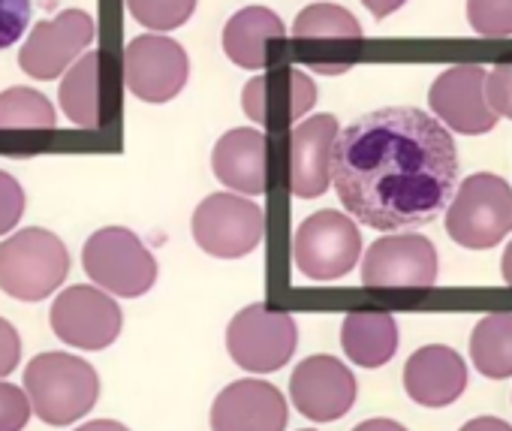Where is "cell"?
Here are the masks:
<instances>
[{
  "label": "cell",
  "mask_w": 512,
  "mask_h": 431,
  "mask_svg": "<svg viewBox=\"0 0 512 431\" xmlns=\"http://www.w3.org/2000/svg\"><path fill=\"white\" fill-rule=\"evenodd\" d=\"M302 431H314V428H302Z\"/></svg>",
  "instance_id": "obj_38"
},
{
  "label": "cell",
  "mask_w": 512,
  "mask_h": 431,
  "mask_svg": "<svg viewBox=\"0 0 512 431\" xmlns=\"http://www.w3.org/2000/svg\"><path fill=\"white\" fill-rule=\"evenodd\" d=\"M25 205H28V196L19 178L0 169V236H7L19 227Z\"/></svg>",
  "instance_id": "obj_29"
},
{
  "label": "cell",
  "mask_w": 512,
  "mask_h": 431,
  "mask_svg": "<svg viewBox=\"0 0 512 431\" xmlns=\"http://www.w3.org/2000/svg\"><path fill=\"white\" fill-rule=\"evenodd\" d=\"M31 22V0H0V52L16 46Z\"/></svg>",
  "instance_id": "obj_31"
},
{
  "label": "cell",
  "mask_w": 512,
  "mask_h": 431,
  "mask_svg": "<svg viewBox=\"0 0 512 431\" xmlns=\"http://www.w3.org/2000/svg\"><path fill=\"white\" fill-rule=\"evenodd\" d=\"M190 233L205 254L217 260H238L260 248L266 218L263 208L241 193H211L196 205Z\"/></svg>",
  "instance_id": "obj_7"
},
{
  "label": "cell",
  "mask_w": 512,
  "mask_h": 431,
  "mask_svg": "<svg viewBox=\"0 0 512 431\" xmlns=\"http://www.w3.org/2000/svg\"><path fill=\"white\" fill-rule=\"evenodd\" d=\"M353 431H407V428L395 419H365Z\"/></svg>",
  "instance_id": "obj_35"
},
{
  "label": "cell",
  "mask_w": 512,
  "mask_h": 431,
  "mask_svg": "<svg viewBox=\"0 0 512 431\" xmlns=\"http://www.w3.org/2000/svg\"><path fill=\"white\" fill-rule=\"evenodd\" d=\"M362 257V236L353 218L323 208L305 218L293 236V260L296 269L311 281H338Z\"/></svg>",
  "instance_id": "obj_8"
},
{
  "label": "cell",
  "mask_w": 512,
  "mask_h": 431,
  "mask_svg": "<svg viewBox=\"0 0 512 431\" xmlns=\"http://www.w3.org/2000/svg\"><path fill=\"white\" fill-rule=\"evenodd\" d=\"M22 362V338L10 320L0 317V377H7Z\"/></svg>",
  "instance_id": "obj_32"
},
{
  "label": "cell",
  "mask_w": 512,
  "mask_h": 431,
  "mask_svg": "<svg viewBox=\"0 0 512 431\" xmlns=\"http://www.w3.org/2000/svg\"><path fill=\"white\" fill-rule=\"evenodd\" d=\"M287 398L266 380H235L211 404V431H284Z\"/></svg>",
  "instance_id": "obj_16"
},
{
  "label": "cell",
  "mask_w": 512,
  "mask_h": 431,
  "mask_svg": "<svg viewBox=\"0 0 512 431\" xmlns=\"http://www.w3.org/2000/svg\"><path fill=\"white\" fill-rule=\"evenodd\" d=\"M94 31V19L85 10H64L55 19L34 25L19 52V67L37 82H52L82 58L94 43Z\"/></svg>",
  "instance_id": "obj_12"
},
{
  "label": "cell",
  "mask_w": 512,
  "mask_h": 431,
  "mask_svg": "<svg viewBox=\"0 0 512 431\" xmlns=\"http://www.w3.org/2000/svg\"><path fill=\"white\" fill-rule=\"evenodd\" d=\"M58 115L49 97L34 88L13 85L0 91V130H55Z\"/></svg>",
  "instance_id": "obj_24"
},
{
  "label": "cell",
  "mask_w": 512,
  "mask_h": 431,
  "mask_svg": "<svg viewBox=\"0 0 512 431\" xmlns=\"http://www.w3.org/2000/svg\"><path fill=\"white\" fill-rule=\"evenodd\" d=\"M485 103L497 118L512 121V61H500L491 70H485Z\"/></svg>",
  "instance_id": "obj_28"
},
{
  "label": "cell",
  "mask_w": 512,
  "mask_h": 431,
  "mask_svg": "<svg viewBox=\"0 0 512 431\" xmlns=\"http://www.w3.org/2000/svg\"><path fill=\"white\" fill-rule=\"evenodd\" d=\"M500 269H503V281H506V287H512V245L503 251V263H500Z\"/></svg>",
  "instance_id": "obj_37"
},
{
  "label": "cell",
  "mask_w": 512,
  "mask_h": 431,
  "mask_svg": "<svg viewBox=\"0 0 512 431\" xmlns=\"http://www.w3.org/2000/svg\"><path fill=\"white\" fill-rule=\"evenodd\" d=\"M446 233L467 251H488L512 233V187L500 175H467L446 211Z\"/></svg>",
  "instance_id": "obj_3"
},
{
  "label": "cell",
  "mask_w": 512,
  "mask_h": 431,
  "mask_svg": "<svg viewBox=\"0 0 512 431\" xmlns=\"http://www.w3.org/2000/svg\"><path fill=\"white\" fill-rule=\"evenodd\" d=\"M61 109L79 130H97L103 124V58L97 52L82 55L61 79Z\"/></svg>",
  "instance_id": "obj_22"
},
{
  "label": "cell",
  "mask_w": 512,
  "mask_h": 431,
  "mask_svg": "<svg viewBox=\"0 0 512 431\" xmlns=\"http://www.w3.org/2000/svg\"><path fill=\"white\" fill-rule=\"evenodd\" d=\"M341 347L359 368H380L398 350V323L389 311H350L341 323Z\"/></svg>",
  "instance_id": "obj_21"
},
{
  "label": "cell",
  "mask_w": 512,
  "mask_h": 431,
  "mask_svg": "<svg viewBox=\"0 0 512 431\" xmlns=\"http://www.w3.org/2000/svg\"><path fill=\"white\" fill-rule=\"evenodd\" d=\"M458 154L449 130L413 106H386L338 130L332 184L359 224L395 233L431 224L449 205Z\"/></svg>",
  "instance_id": "obj_1"
},
{
  "label": "cell",
  "mask_w": 512,
  "mask_h": 431,
  "mask_svg": "<svg viewBox=\"0 0 512 431\" xmlns=\"http://www.w3.org/2000/svg\"><path fill=\"white\" fill-rule=\"evenodd\" d=\"M199 0H127L130 16L148 31L166 34L190 22Z\"/></svg>",
  "instance_id": "obj_26"
},
{
  "label": "cell",
  "mask_w": 512,
  "mask_h": 431,
  "mask_svg": "<svg viewBox=\"0 0 512 431\" xmlns=\"http://www.w3.org/2000/svg\"><path fill=\"white\" fill-rule=\"evenodd\" d=\"M287 40V28L269 7H244L223 28V52L241 70H266L272 43Z\"/></svg>",
  "instance_id": "obj_20"
},
{
  "label": "cell",
  "mask_w": 512,
  "mask_h": 431,
  "mask_svg": "<svg viewBox=\"0 0 512 431\" xmlns=\"http://www.w3.org/2000/svg\"><path fill=\"white\" fill-rule=\"evenodd\" d=\"M190 76V58L181 43L163 34H142L124 49V82L142 103H169Z\"/></svg>",
  "instance_id": "obj_10"
},
{
  "label": "cell",
  "mask_w": 512,
  "mask_h": 431,
  "mask_svg": "<svg viewBox=\"0 0 512 431\" xmlns=\"http://www.w3.org/2000/svg\"><path fill=\"white\" fill-rule=\"evenodd\" d=\"M461 431H512V425L497 416H476V419L464 422Z\"/></svg>",
  "instance_id": "obj_33"
},
{
  "label": "cell",
  "mask_w": 512,
  "mask_h": 431,
  "mask_svg": "<svg viewBox=\"0 0 512 431\" xmlns=\"http://www.w3.org/2000/svg\"><path fill=\"white\" fill-rule=\"evenodd\" d=\"M338 118L323 112L299 121L287 142V184L299 199H317L332 184V148L338 139Z\"/></svg>",
  "instance_id": "obj_15"
},
{
  "label": "cell",
  "mask_w": 512,
  "mask_h": 431,
  "mask_svg": "<svg viewBox=\"0 0 512 431\" xmlns=\"http://www.w3.org/2000/svg\"><path fill=\"white\" fill-rule=\"evenodd\" d=\"M467 22L485 40L512 37V0H467Z\"/></svg>",
  "instance_id": "obj_27"
},
{
  "label": "cell",
  "mask_w": 512,
  "mask_h": 431,
  "mask_svg": "<svg viewBox=\"0 0 512 431\" xmlns=\"http://www.w3.org/2000/svg\"><path fill=\"white\" fill-rule=\"evenodd\" d=\"M82 269L94 287L106 290L115 299H139L157 281V260L142 245L133 230L103 227L97 230L82 251Z\"/></svg>",
  "instance_id": "obj_5"
},
{
  "label": "cell",
  "mask_w": 512,
  "mask_h": 431,
  "mask_svg": "<svg viewBox=\"0 0 512 431\" xmlns=\"http://www.w3.org/2000/svg\"><path fill=\"white\" fill-rule=\"evenodd\" d=\"M214 178L241 196H260L269 184V139L256 127H235L214 142Z\"/></svg>",
  "instance_id": "obj_18"
},
{
  "label": "cell",
  "mask_w": 512,
  "mask_h": 431,
  "mask_svg": "<svg viewBox=\"0 0 512 431\" xmlns=\"http://www.w3.org/2000/svg\"><path fill=\"white\" fill-rule=\"evenodd\" d=\"M293 40H302V43H317V40L350 43V40H362V25L350 10H344L338 4H311L296 16Z\"/></svg>",
  "instance_id": "obj_25"
},
{
  "label": "cell",
  "mask_w": 512,
  "mask_h": 431,
  "mask_svg": "<svg viewBox=\"0 0 512 431\" xmlns=\"http://www.w3.org/2000/svg\"><path fill=\"white\" fill-rule=\"evenodd\" d=\"M404 389L422 407H446L467 389V362L443 344L419 347L404 365Z\"/></svg>",
  "instance_id": "obj_19"
},
{
  "label": "cell",
  "mask_w": 512,
  "mask_h": 431,
  "mask_svg": "<svg viewBox=\"0 0 512 431\" xmlns=\"http://www.w3.org/2000/svg\"><path fill=\"white\" fill-rule=\"evenodd\" d=\"M317 103V85L305 70L284 67L253 76L241 91V109L256 124L302 121Z\"/></svg>",
  "instance_id": "obj_17"
},
{
  "label": "cell",
  "mask_w": 512,
  "mask_h": 431,
  "mask_svg": "<svg viewBox=\"0 0 512 431\" xmlns=\"http://www.w3.org/2000/svg\"><path fill=\"white\" fill-rule=\"evenodd\" d=\"M362 4L368 7V13L374 16V19H386V16H392V13H398L407 0H362Z\"/></svg>",
  "instance_id": "obj_34"
},
{
  "label": "cell",
  "mask_w": 512,
  "mask_h": 431,
  "mask_svg": "<svg viewBox=\"0 0 512 431\" xmlns=\"http://www.w3.org/2000/svg\"><path fill=\"white\" fill-rule=\"evenodd\" d=\"M31 410L46 425H73L88 416L100 398V374L91 362L52 350L40 353L25 368V386Z\"/></svg>",
  "instance_id": "obj_2"
},
{
  "label": "cell",
  "mask_w": 512,
  "mask_h": 431,
  "mask_svg": "<svg viewBox=\"0 0 512 431\" xmlns=\"http://www.w3.org/2000/svg\"><path fill=\"white\" fill-rule=\"evenodd\" d=\"M362 284L371 290H428L437 284V251L416 233L377 239L365 251Z\"/></svg>",
  "instance_id": "obj_11"
},
{
  "label": "cell",
  "mask_w": 512,
  "mask_h": 431,
  "mask_svg": "<svg viewBox=\"0 0 512 431\" xmlns=\"http://www.w3.org/2000/svg\"><path fill=\"white\" fill-rule=\"evenodd\" d=\"M67 272V245L43 227H28L0 242V290L19 302L49 299L64 284Z\"/></svg>",
  "instance_id": "obj_4"
},
{
  "label": "cell",
  "mask_w": 512,
  "mask_h": 431,
  "mask_svg": "<svg viewBox=\"0 0 512 431\" xmlns=\"http://www.w3.org/2000/svg\"><path fill=\"white\" fill-rule=\"evenodd\" d=\"M52 332L76 350H106L118 341L124 314L115 296L94 284L61 290L49 311Z\"/></svg>",
  "instance_id": "obj_9"
},
{
  "label": "cell",
  "mask_w": 512,
  "mask_h": 431,
  "mask_svg": "<svg viewBox=\"0 0 512 431\" xmlns=\"http://www.w3.org/2000/svg\"><path fill=\"white\" fill-rule=\"evenodd\" d=\"M485 67L482 64H452L446 67L428 91V106L437 121L461 136H479L497 127V115L485 103Z\"/></svg>",
  "instance_id": "obj_13"
},
{
  "label": "cell",
  "mask_w": 512,
  "mask_h": 431,
  "mask_svg": "<svg viewBox=\"0 0 512 431\" xmlns=\"http://www.w3.org/2000/svg\"><path fill=\"white\" fill-rule=\"evenodd\" d=\"M299 347V326L293 314L256 302L241 308L226 329V350L232 362L253 374L281 371Z\"/></svg>",
  "instance_id": "obj_6"
},
{
  "label": "cell",
  "mask_w": 512,
  "mask_h": 431,
  "mask_svg": "<svg viewBox=\"0 0 512 431\" xmlns=\"http://www.w3.org/2000/svg\"><path fill=\"white\" fill-rule=\"evenodd\" d=\"M290 398L305 419L335 422L356 404V377L341 359L317 353L296 365L290 377Z\"/></svg>",
  "instance_id": "obj_14"
},
{
  "label": "cell",
  "mask_w": 512,
  "mask_h": 431,
  "mask_svg": "<svg viewBox=\"0 0 512 431\" xmlns=\"http://www.w3.org/2000/svg\"><path fill=\"white\" fill-rule=\"evenodd\" d=\"M473 368L491 380L512 377V314L497 311L485 314L470 335Z\"/></svg>",
  "instance_id": "obj_23"
},
{
  "label": "cell",
  "mask_w": 512,
  "mask_h": 431,
  "mask_svg": "<svg viewBox=\"0 0 512 431\" xmlns=\"http://www.w3.org/2000/svg\"><path fill=\"white\" fill-rule=\"evenodd\" d=\"M31 401L22 386L0 380V431H22L31 419Z\"/></svg>",
  "instance_id": "obj_30"
},
{
  "label": "cell",
  "mask_w": 512,
  "mask_h": 431,
  "mask_svg": "<svg viewBox=\"0 0 512 431\" xmlns=\"http://www.w3.org/2000/svg\"><path fill=\"white\" fill-rule=\"evenodd\" d=\"M76 431H130V428L124 422H118V419H94V422L79 425Z\"/></svg>",
  "instance_id": "obj_36"
}]
</instances>
